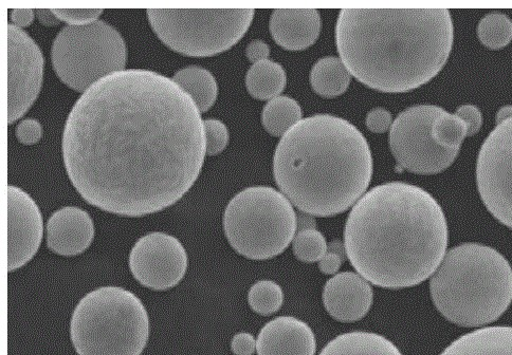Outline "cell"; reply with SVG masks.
<instances>
[{
	"mask_svg": "<svg viewBox=\"0 0 512 355\" xmlns=\"http://www.w3.org/2000/svg\"><path fill=\"white\" fill-rule=\"evenodd\" d=\"M317 223L315 216L312 214L300 212L297 214V230L298 232L316 230Z\"/></svg>",
	"mask_w": 512,
	"mask_h": 355,
	"instance_id": "cell-39",
	"label": "cell"
},
{
	"mask_svg": "<svg viewBox=\"0 0 512 355\" xmlns=\"http://www.w3.org/2000/svg\"><path fill=\"white\" fill-rule=\"evenodd\" d=\"M448 223L437 200L419 186H375L354 205L344 229L347 259L362 277L382 289L418 286L442 264Z\"/></svg>",
	"mask_w": 512,
	"mask_h": 355,
	"instance_id": "cell-2",
	"label": "cell"
},
{
	"mask_svg": "<svg viewBox=\"0 0 512 355\" xmlns=\"http://www.w3.org/2000/svg\"><path fill=\"white\" fill-rule=\"evenodd\" d=\"M431 135L438 146L448 151H461V146L468 137V126L460 117L444 110L433 122Z\"/></svg>",
	"mask_w": 512,
	"mask_h": 355,
	"instance_id": "cell-25",
	"label": "cell"
},
{
	"mask_svg": "<svg viewBox=\"0 0 512 355\" xmlns=\"http://www.w3.org/2000/svg\"><path fill=\"white\" fill-rule=\"evenodd\" d=\"M43 126L39 121L26 119L16 127V138L24 145H34L43 137Z\"/></svg>",
	"mask_w": 512,
	"mask_h": 355,
	"instance_id": "cell-32",
	"label": "cell"
},
{
	"mask_svg": "<svg viewBox=\"0 0 512 355\" xmlns=\"http://www.w3.org/2000/svg\"><path fill=\"white\" fill-rule=\"evenodd\" d=\"M477 32L483 45L493 50L502 49L512 40V21L503 13L491 12L482 18Z\"/></svg>",
	"mask_w": 512,
	"mask_h": 355,
	"instance_id": "cell-27",
	"label": "cell"
},
{
	"mask_svg": "<svg viewBox=\"0 0 512 355\" xmlns=\"http://www.w3.org/2000/svg\"><path fill=\"white\" fill-rule=\"evenodd\" d=\"M440 355H512V327H484L460 336Z\"/></svg>",
	"mask_w": 512,
	"mask_h": 355,
	"instance_id": "cell-19",
	"label": "cell"
},
{
	"mask_svg": "<svg viewBox=\"0 0 512 355\" xmlns=\"http://www.w3.org/2000/svg\"><path fill=\"white\" fill-rule=\"evenodd\" d=\"M321 28V15L316 9L274 10L269 22L273 40L289 51L313 46L319 39Z\"/></svg>",
	"mask_w": 512,
	"mask_h": 355,
	"instance_id": "cell-18",
	"label": "cell"
},
{
	"mask_svg": "<svg viewBox=\"0 0 512 355\" xmlns=\"http://www.w3.org/2000/svg\"><path fill=\"white\" fill-rule=\"evenodd\" d=\"M374 171L370 145L345 119H302L279 142L273 176L281 193L300 211L333 217L367 193Z\"/></svg>",
	"mask_w": 512,
	"mask_h": 355,
	"instance_id": "cell-4",
	"label": "cell"
},
{
	"mask_svg": "<svg viewBox=\"0 0 512 355\" xmlns=\"http://www.w3.org/2000/svg\"><path fill=\"white\" fill-rule=\"evenodd\" d=\"M35 11L32 9H13L10 11V21L17 28H26L34 21Z\"/></svg>",
	"mask_w": 512,
	"mask_h": 355,
	"instance_id": "cell-37",
	"label": "cell"
},
{
	"mask_svg": "<svg viewBox=\"0 0 512 355\" xmlns=\"http://www.w3.org/2000/svg\"><path fill=\"white\" fill-rule=\"evenodd\" d=\"M391 112L384 108H376L367 116V126L374 134H384L392 127Z\"/></svg>",
	"mask_w": 512,
	"mask_h": 355,
	"instance_id": "cell-34",
	"label": "cell"
},
{
	"mask_svg": "<svg viewBox=\"0 0 512 355\" xmlns=\"http://www.w3.org/2000/svg\"><path fill=\"white\" fill-rule=\"evenodd\" d=\"M45 59L41 48L23 29L8 26V121L23 118L40 96Z\"/></svg>",
	"mask_w": 512,
	"mask_h": 355,
	"instance_id": "cell-13",
	"label": "cell"
},
{
	"mask_svg": "<svg viewBox=\"0 0 512 355\" xmlns=\"http://www.w3.org/2000/svg\"><path fill=\"white\" fill-rule=\"evenodd\" d=\"M173 81L193 99L201 114L216 102L218 85L213 74L199 66H190L175 73Z\"/></svg>",
	"mask_w": 512,
	"mask_h": 355,
	"instance_id": "cell-22",
	"label": "cell"
},
{
	"mask_svg": "<svg viewBox=\"0 0 512 355\" xmlns=\"http://www.w3.org/2000/svg\"><path fill=\"white\" fill-rule=\"evenodd\" d=\"M207 155L213 157L223 153L229 144L230 135L227 126L219 120L207 119L204 121Z\"/></svg>",
	"mask_w": 512,
	"mask_h": 355,
	"instance_id": "cell-29",
	"label": "cell"
},
{
	"mask_svg": "<svg viewBox=\"0 0 512 355\" xmlns=\"http://www.w3.org/2000/svg\"><path fill=\"white\" fill-rule=\"evenodd\" d=\"M511 117H512V105H507V106L502 107L497 114V118H496L497 125L503 123L504 121L508 120Z\"/></svg>",
	"mask_w": 512,
	"mask_h": 355,
	"instance_id": "cell-40",
	"label": "cell"
},
{
	"mask_svg": "<svg viewBox=\"0 0 512 355\" xmlns=\"http://www.w3.org/2000/svg\"><path fill=\"white\" fill-rule=\"evenodd\" d=\"M61 22L69 26H86L98 21L102 9H52Z\"/></svg>",
	"mask_w": 512,
	"mask_h": 355,
	"instance_id": "cell-31",
	"label": "cell"
},
{
	"mask_svg": "<svg viewBox=\"0 0 512 355\" xmlns=\"http://www.w3.org/2000/svg\"><path fill=\"white\" fill-rule=\"evenodd\" d=\"M62 154L73 188L87 203L122 217L148 216L193 188L207 156L204 120L172 79L125 69L73 105Z\"/></svg>",
	"mask_w": 512,
	"mask_h": 355,
	"instance_id": "cell-1",
	"label": "cell"
},
{
	"mask_svg": "<svg viewBox=\"0 0 512 355\" xmlns=\"http://www.w3.org/2000/svg\"><path fill=\"white\" fill-rule=\"evenodd\" d=\"M302 116V108L296 100L280 96L265 105L262 123L271 136L283 137L302 120Z\"/></svg>",
	"mask_w": 512,
	"mask_h": 355,
	"instance_id": "cell-24",
	"label": "cell"
},
{
	"mask_svg": "<svg viewBox=\"0 0 512 355\" xmlns=\"http://www.w3.org/2000/svg\"><path fill=\"white\" fill-rule=\"evenodd\" d=\"M327 242L324 235L318 230L298 232L292 241V250L301 263L315 264L325 256Z\"/></svg>",
	"mask_w": 512,
	"mask_h": 355,
	"instance_id": "cell-28",
	"label": "cell"
},
{
	"mask_svg": "<svg viewBox=\"0 0 512 355\" xmlns=\"http://www.w3.org/2000/svg\"><path fill=\"white\" fill-rule=\"evenodd\" d=\"M35 15L45 27L59 26L61 21L50 9H36Z\"/></svg>",
	"mask_w": 512,
	"mask_h": 355,
	"instance_id": "cell-38",
	"label": "cell"
},
{
	"mask_svg": "<svg viewBox=\"0 0 512 355\" xmlns=\"http://www.w3.org/2000/svg\"><path fill=\"white\" fill-rule=\"evenodd\" d=\"M326 312L340 323H356L372 309V284L357 272H342L328 279L322 293Z\"/></svg>",
	"mask_w": 512,
	"mask_h": 355,
	"instance_id": "cell-15",
	"label": "cell"
},
{
	"mask_svg": "<svg viewBox=\"0 0 512 355\" xmlns=\"http://www.w3.org/2000/svg\"><path fill=\"white\" fill-rule=\"evenodd\" d=\"M477 184L488 212L512 230V117L497 125L484 141Z\"/></svg>",
	"mask_w": 512,
	"mask_h": 355,
	"instance_id": "cell-11",
	"label": "cell"
},
{
	"mask_svg": "<svg viewBox=\"0 0 512 355\" xmlns=\"http://www.w3.org/2000/svg\"><path fill=\"white\" fill-rule=\"evenodd\" d=\"M256 339L251 333L240 332L233 336L231 351L234 355H253L256 352Z\"/></svg>",
	"mask_w": 512,
	"mask_h": 355,
	"instance_id": "cell-35",
	"label": "cell"
},
{
	"mask_svg": "<svg viewBox=\"0 0 512 355\" xmlns=\"http://www.w3.org/2000/svg\"><path fill=\"white\" fill-rule=\"evenodd\" d=\"M455 115L460 117L468 126V137H472L480 132L483 124L481 110L474 105H463L457 108Z\"/></svg>",
	"mask_w": 512,
	"mask_h": 355,
	"instance_id": "cell-33",
	"label": "cell"
},
{
	"mask_svg": "<svg viewBox=\"0 0 512 355\" xmlns=\"http://www.w3.org/2000/svg\"><path fill=\"white\" fill-rule=\"evenodd\" d=\"M270 54L269 46L263 41H254L246 49V55L250 62L259 63L268 60Z\"/></svg>",
	"mask_w": 512,
	"mask_h": 355,
	"instance_id": "cell-36",
	"label": "cell"
},
{
	"mask_svg": "<svg viewBox=\"0 0 512 355\" xmlns=\"http://www.w3.org/2000/svg\"><path fill=\"white\" fill-rule=\"evenodd\" d=\"M435 308L450 323L478 328L495 323L512 303V268L496 249L463 244L449 250L430 278Z\"/></svg>",
	"mask_w": 512,
	"mask_h": 355,
	"instance_id": "cell-5",
	"label": "cell"
},
{
	"mask_svg": "<svg viewBox=\"0 0 512 355\" xmlns=\"http://www.w3.org/2000/svg\"><path fill=\"white\" fill-rule=\"evenodd\" d=\"M150 317L140 298L121 287L86 294L73 310L70 340L78 355H141Z\"/></svg>",
	"mask_w": 512,
	"mask_h": 355,
	"instance_id": "cell-6",
	"label": "cell"
},
{
	"mask_svg": "<svg viewBox=\"0 0 512 355\" xmlns=\"http://www.w3.org/2000/svg\"><path fill=\"white\" fill-rule=\"evenodd\" d=\"M345 259L347 255L343 242L334 240L329 242L325 256L319 261V269L324 275H336Z\"/></svg>",
	"mask_w": 512,
	"mask_h": 355,
	"instance_id": "cell-30",
	"label": "cell"
},
{
	"mask_svg": "<svg viewBox=\"0 0 512 355\" xmlns=\"http://www.w3.org/2000/svg\"><path fill=\"white\" fill-rule=\"evenodd\" d=\"M44 237L39 205L17 186H8V270L17 271L38 254Z\"/></svg>",
	"mask_w": 512,
	"mask_h": 355,
	"instance_id": "cell-14",
	"label": "cell"
},
{
	"mask_svg": "<svg viewBox=\"0 0 512 355\" xmlns=\"http://www.w3.org/2000/svg\"><path fill=\"white\" fill-rule=\"evenodd\" d=\"M454 41L448 9H344L336 25L340 59L365 86L401 93L442 71Z\"/></svg>",
	"mask_w": 512,
	"mask_h": 355,
	"instance_id": "cell-3",
	"label": "cell"
},
{
	"mask_svg": "<svg viewBox=\"0 0 512 355\" xmlns=\"http://www.w3.org/2000/svg\"><path fill=\"white\" fill-rule=\"evenodd\" d=\"M319 355H404L386 336L368 331L347 332L336 336Z\"/></svg>",
	"mask_w": 512,
	"mask_h": 355,
	"instance_id": "cell-20",
	"label": "cell"
},
{
	"mask_svg": "<svg viewBox=\"0 0 512 355\" xmlns=\"http://www.w3.org/2000/svg\"><path fill=\"white\" fill-rule=\"evenodd\" d=\"M352 74L341 59L327 56L318 61L310 72V84L319 96L337 98L349 88Z\"/></svg>",
	"mask_w": 512,
	"mask_h": 355,
	"instance_id": "cell-21",
	"label": "cell"
},
{
	"mask_svg": "<svg viewBox=\"0 0 512 355\" xmlns=\"http://www.w3.org/2000/svg\"><path fill=\"white\" fill-rule=\"evenodd\" d=\"M444 110L435 105H416L395 119L390 147L401 168L417 175H436L454 163L460 151L438 146L431 135L433 122Z\"/></svg>",
	"mask_w": 512,
	"mask_h": 355,
	"instance_id": "cell-10",
	"label": "cell"
},
{
	"mask_svg": "<svg viewBox=\"0 0 512 355\" xmlns=\"http://www.w3.org/2000/svg\"><path fill=\"white\" fill-rule=\"evenodd\" d=\"M253 9H149L158 39L173 51L210 58L239 43L249 30Z\"/></svg>",
	"mask_w": 512,
	"mask_h": 355,
	"instance_id": "cell-8",
	"label": "cell"
},
{
	"mask_svg": "<svg viewBox=\"0 0 512 355\" xmlns=\"http://www.w3.org/2000/svg\"><path fill=\"white\" fill-rule=\"evenodd\" d=\"M51 61L66 86L84 93L103 78L125 70L127 48L121 34L104 21L67 26L54 39Z\"/></svg>",
	"mask_w": 512,
	"mask_h": 355,
	"instance_id": "cell-9",
	"label": "cell"
},
{
	"mask_svg": "<svg viewBox=\"0 0 512 355\" xmlns=\"http://www.w3.org/2000/svg\"><path fill=\"white\" fill-rule=\"evenodd\" d=\"M258 355H316L312 328L294 316H279L268 322L256 339Z\"/></svg>",
	"mask_w": 512,
	"mask_h": 355,
	"instance_id": "cell-17",
	"label": "cell"
},
{
	"mask_svg": "<svg viewBox=\"0 0 512 355\" xmlns=\"http://www.w3.org/2000/svg\"><path fill=\"white\" fill-rule=\"evenodd\" d=\"M47 248L54 254L73 257L87 251L95 239L93 218L77 207L54 212L46 224Z\"/></svg>",
	"mask_w": 512,
	"mask_h": 355,
	"instance_id": "cell-16",
	"label": "cell"
},
{
	"mask_svg": "<svg viewBox=\"0 0 512 355\" xmlns=\"http://www.w3.org/2000/svg\"><path fill=\"white\" fill-rule=\"evenodd\" d=\"M248 304L256 314L270 316L282 308L284 291L273 280H259L248 292Z\"/></svg>",
	"mask_w": 512,
	"mask_h": 355,
	"instance_id": "cell-26",
	"label": "cell"
},
{
	"mask_svg": "<svg viewBox=\"0 0 512 355\" xmlns=\"http://www.w3.org/2000/svg\"><path fill=\"white\" fill-rule=\"evenodd\" d=\"M223 227L237 254L250 260H269L281 255L294 241L297 213L280 191L251 186L230 200Z\"/></svg>",
	"mask_w": 512,
	"mask_h": 355,
	"instance_id": "cell-7",
	"label": "cell"
},
{
	"mask_svg": "<svg viewBox=\"0 0 512 355\" xmlns=\"http://www.w3.org/2000/svg\"><path fill=\"white\" fill-rule=\"evenodd\" d=\"M287 84L284 68L270 60L255 63L247 72L246 87L254 99L261 101L280 97Z\"/></svg>",
	"mask_w": 512,
	"mask_h": 355,
	"instance_id": "cell-23",
	"label": "cell"
},
{
	"mask_svg": "<svg viewBox=\"0 0 512 355\" xmlns=\"http://www.w3.org/2000/svg\"><path fill=\"white\" fill-rule=\"evenodd\" d=\"M128 266L144 288L168 291L181 283L188 271V253L175 236L153 232L138 239Z\"/></svg>",
	"mask_w": 512,
	"mask_h": 355,
	"instance_id": "cell-12",
	"label": "cell"
}]
</instances>
